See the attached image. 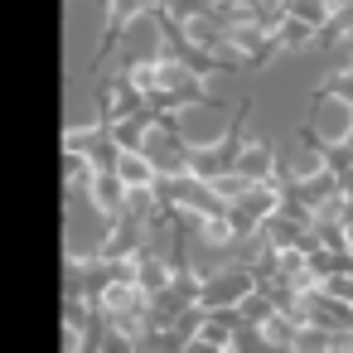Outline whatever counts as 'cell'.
I'll return each mask as SVG.
<instances>
[{"mask_svg":"<svg viewBox=\"0 0 353 353\" xmlns=\"http://www.w3.org/2000/svg\"><path fill=\"white\" fill-rule=\"evenodd\" d=\"M256 285H261L256 266L237 261V266H228V271H208V276H203V295H199V305H208V310H237Z\"/></svg>","mask_w":353,"mask_h":353,"instance_id":"cell-1","label":"cell"},{"mask_svg":"<svg viewBox=\"0 0 353 353\" xmlns=\"http://www.w3.org/2000/svg\"><path fill=\"white\" fill-rule=\"evenodd\" d=\"M232 170H242L252 184H261V179H281L285 184V174L276 170V150H271V141H247L242 150H237V165Z\"/></svg>","mask_w":353,"mask_h":353,"instance_id":"cell-2","label":"cell"},{"mask_svg":"<svg viewBox=\"0 0 353 353\" xmlns=\"http://www.w3.org/2000/svg\"><path fill=\"white\" fill-rule=\"evenodd\" d=\"M117 174L126 179V189H155L160 184V170L145 150H121L117 155Z\"/></svg>","mask_w":353,"mask_h":353,"instance_id":"cell-3","label":"cell"},{"mask_svg":"<svg viewBox=\"0 0 353 353\" xmlns=\"http://www.w3.org/2000/svg\"><path fill=\"white\" fill-rule=\"evenodd\" d=\"M223 6H252V0H223Z\"/></svg>","mask_w":353,"mask_h":353,"instance_id":"cell-4","label":"cell"}]
</instances>
